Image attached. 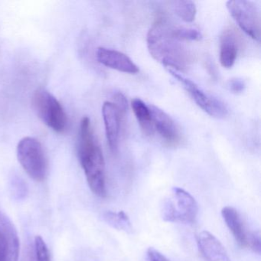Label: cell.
<instances>
[{
    "mask_svg": "<svg viewBox=\"0 0 261 261\" xmlns=\"http://www.w3.org/2000/svg\"><path fill=\"white\" fill-rule=\"evenodd\" d=\"M77 155L90 189L94 195L103 198L107 193L105 158L94 137L91 120L87 117L81 122Z\"/></svg>",
    "mask_w": 261,
    "mask_h": 261,
    "instance_id": "obj_1",
    "label": "cell"
},
{
    "mask_svg": "<svg viewBox=\"0 0 261 261\" xmlns=\"http://www.w3.org/2000/svg\"><path fill=\"white\" fill-rule=\"evenodd\" d=\"M146 42L152 57L168 69L178 71L187 68L190 61L187 50L165 22L159 21L151 27Z\"/></svg>",
    "mask_w": 261,
    "mask_h": 261,
    "instance_id": "obj_2",
    "label": "cell"
},
{
    "mask_svg": "<svg viewBox=\"0 0 261 261\" xmlns=\"http://www.w3.org/2000/svg\"><path fill=\"white\" fill-rule=\"evenodd\" d=\"M32 105L40 120L55 132L61 134L66 130L68 118L65 110L49 91L44 88L36 90Z\"/></svg>",
    "mask_w": 261,
    "mask_h": 261,
    "instance_id": "obj_3",
    "label": "cell"
},
{
    "mask_svg": "<svg viewBox=\"0 0 261 261\" xmlns=\"http://www.w3.org/2000/svg\"><path fill=\"white\" fill-rule=\"evenodd\" d=\"M198 213V203L195 198L178 187L172 189V195L165 200L162 208L163 219L168 222L194 224Z\"/></svg>",
    "mask_w": 261,
    "mask_h": 261,
    "instance_id": "obj_4",
    "label": "cell"
},
{
    "mask_svg": "<svg viewBox=\"0 0 261 261\" xmlns=\"http://www.w3.org/2000/svg\"><path fill=\"white\" fill-rule=\"evenodd\" d=\"M17 157L24 170L36 181H42L47 175V161L42 144L33 137L22 138L18 143Z\"/></svg>",
    "mask_w": 261,
    "mask_h": 261,
    "instance_id": "obj_5",
    "label": "cell"
},
{
    "mask_svg": "<svg viewBox=\"0 0 261 261\" xmlns=\"http://www.w3.org/2000/svg\"><path fill=\"white\" fill-rule=\"evenodd\" d=\"M226 6L230 16L241 30L253 40L259 42L260 14L256 4L247 0H230Z\"/></svg>",
    "mask_w": 261,
    "mask_h": 261,
    "instance_id": "obj_6",
    "label": "cell"
},
{
    "mask_svg": "<svg viewBox=\"0 0 261 261\" xmlns=\"http://www.w3.org/2000/svg\"><path fill=\"white\" fill-rule=\"evenodd\" d=\"M168 71L174 79L182 85L195 103L209 116L215 118L222 119L227 115V107L222 101L205 94L195 82L181 75L178 71L172 69H168Z\"/></svg>",
    "mask_w": 261,
    "mask_h": 261,
    "instance_id": "obj_7",
    "label": "cell"
},
{
    "mask_svg": "<svg viewBox=\"0 0 261 261\" xmlns=\"http://www.w3.org/2000/svg\"><path fill=\"white\" fill-rule=\"evenodd\" d=\"M221 215L226 225L241 247L250 249L257 253H260V235L259 232L250 230L236 209L226 206L221 211Z\"/></svg>",
    "mask_w": 261,
    "mask_h": 261,
    "instance_id": "obj_8",
    "label": "cell"
},
{
    "mask_svg": "<svg viewBox=\"0 0 261 261\" xmlns=\"http://www.w3.org/2000/svg\"><path fill=\"white\" fill-rule=\"evenodd\" d=\"M149 107L153 129H155L160 137L170 145H175L179 142V129L172 117L158 107L154 105H149Z\"/></svg>",
    "mask_w": 261,
    "mask_h": 261,
    "instance_id": "obj_9",
    "label": "cell"
},
{
    "mask_svg": "<svg viewBox=\"0 0 261 261\" xmlns=\"http://www.w3.org/2000/svg\"><path fill=\"white\" fill-rule=\"evenodd\" d=\"M96 56L99 63L111 69L129 74L139 72L137 65L126 55L120 51L100 47L97 48Z\"/></svg>",
    "mask_w": 261,
    "mask_h": 261,
    "instance_id": "obj_10",
    "label": "cell"
},
{
    "mask_svg": "<svg viewBox=\"0 0 261 261\" xmlns=\"http://www.w3.org/2000/svg\"><path fill=\"white\" fill-rule=\"evenodd\" d=\"M121 113L112 102L106 101L102 107V115L105 122V133L108 146L113 153L118 149Z\"/></svg>",
    "mask_w": 261,
    "mask_h": 261,
    "instance_id": "obj_11",
    "label": "cell"
},
{
    "mask_svg": "<svg viewBox=\"0 0 261 261\" xmlns=\"http://www.w3.org/2000/svg\"><path fill=\"white\" fill-rule=\"evenodd\" d=\"M197 244L205 261H230L221 241L210 232L201 231L197 238Z\"/></svg>",
    "mask_w": 261,
    "mask_h": 261,
    "instance_id": "obj_12",
    "label": "cell"
},
{
    "mask_svg": "<svg viewBox=\"0 0 261 261\" xmlns=\"http://www.w3.org/2000/svg\"><path fill=\"white\" fill-rule=\"evenodd\" d=\"M0 233L7 245V261H19V240L17 230L11 220L0 212Z\"/></svg>",
    "mask_w": 261,
    "mask_h": 261,
    "instance_id": "obj_13",
    "label": "cell"
},
{
    "mask_svg": "<svg viewBox=\"0 0 261 261\" xmlns=\"http://www.w3.org/2000/svg\"><path fill=\"white\" fill-rule=\"evenodd\" d=\"M238 53V40L231 29L223 32L220 39V62L222 67L230 68L234 65Z\"/></svg>",
    "mask_w": 261,
    "mask_h": 261,
    "instance_id": "obj_14",
    "label": "cell"
},
{
    "mask_svg": "<svg viewBox=\"0 0 261 261\" xmlns=\"http://www.w3.org/2000/svg\"><path fill=\"white\" fill-rule=\"evenodd\" d=\"M131 107L142 129L146 135H151L154 129L149 105H146L141 99L135 98L131 102Z\"/></svg>",
    "mask_w": 261,
    "mask_h": 261,
    "instance_id": "obj_15",
    "label": "cell"
},
{
    "mask_svg": "<svg viewBox=\"0 0 261 261\" xmlns=\"http://www.w3.org/2000/svg\"><path fill=\"white\" fill-rule=\"evenodd\" d=\"M103 219L109 225L117 230L130 233L133 227L128 215L124 212H107L103 214Z\"/></svg>",
    "mask_w": 261,
    "mask_h": 261,
    "instance_id": "obj_16",
    "label": "cell"
},
{
    "mask_svg": "<svg viewBox=\"0 0 261 261\" xmlns=\"http://www.w3.org/2000/svg\"><path fill=\"white\" fill-rule=\"evenodd\" d=\"M174 12L175 14L186 22H192L196 16V7L192 1L181 0L172 3Z\"/></svg>",
    "mask_w": 261,
    "mask_h": 261,
    "instance_id": "obj_17",
    "label": "cell"
},
{
    "mask_svg": "<svg viewBox=\"0 0 261 261\" xmlns=\"http://www.w3.org/2000/svg\"><path fill=\"white\" fill-rule=\"evenodd\" d=\"M172 34L178 40L199 41L202 38L198 30L192 28L172 29Z\"/></svg>",
    "mask_w": 261,
    "mask_h": 261,
    "instance_id": "obj_18",
    "label": "cell"
},
{
    "mask_svg": "<svg viewBox=\"0 0 261 261\" xmlns=\"http://www.w3.org/2000/svg\"><path fill=\"white\" fill-rule=\"evenodd\" d=\"M36 261H49L48 247L42 237L37 236L35 239Z\"/></svg>",
    "mask_w": 261,
    "mask_h": 261,
    "instance_id": "obj_19",
    "label": "cell"
},
{
    "mask_svg": "<svg viewBox=\"0 0 261 261\" xmlns=\"http://www.w3.org/2000/svg\"><path fill=\"white\" fill-rule=\"evenodd\" d=\"M12 192H13V197L16 199H23L27 194V188L25 183L21 181L20 179L14 180L12 185Z\"/></svg>",
    "mask_w": 261,
    "mask_h": 261,
    "instance_id": "obj_20",
    "label": "cell"
},
{
    "mask_svg": "<svg viewBox=\"0 0 261 261\" xmlns=\"http://www.w3.org/2000/svg\"><path fill=\"white\" fill-rule=\"evenodd\" d=\"M229 91L235 94H241L245 91L246 84L242 79H232L227 82Z\"/></svg>",
    "mask_w": 261,
    "mask_h": 261,
    "instance_id": "obj_21",
    "label": "cell"
},
{
    "mask_svg": "<svg viewBox=\"0 0 261 261\" xmlns=\"http://www.w3.org/2000/svg\"><path fill=\"white\" fill-rule=\"evenodd\" d=\"M113 98H114V102H112V103H114V105L118 108L120 113L123 114L126 112L128 105L126 97L121 92H116L113 95Z\"/></svg>",
    "mask_w": 261,
    "mask_h": 261,
    "instance_id": "obj_22",
    "label": "cell"
},
{
    "mask_svg": "<svg viewBox=\"0 0 261 261\" xmlns=\"http://www.w3.org/2000/svg\"><path fill=\"white\" fill-rule=\"evenodd\" d=\"M146 261H169L160 252L154 248H149L147 251Z\"/></svg>",
    "mask_w": 261,
    "mask_h": 261,
    "instance_id": "obj_23",
    "label": "cell"
},
{
    "mask_svg": "<svg viewBox=\"0 0 261 261\" xmlns=\"http://www.w3.org/2000/svg\"><path fill=\"white\" fill-rule=\"evenodd\" d=\"M0 261H7V245L3 235L0 233Z\"/></svg>",
    "mask_w": 261,
    "mask_h": 261,
    "instance_id": "obj_24",
    "label": "cell"
}]
</instances>
